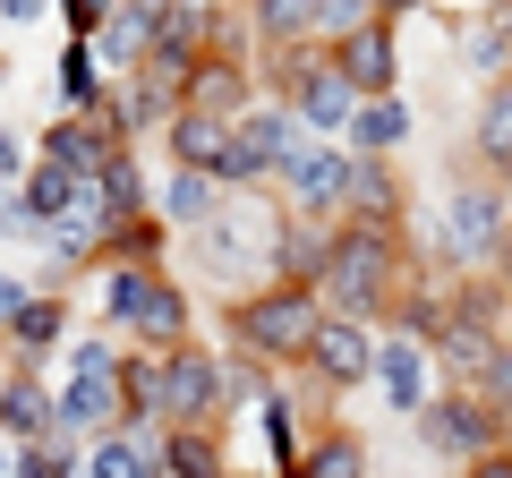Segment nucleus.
Listing matches in <instances>:
<instances>
[{"instance_id": "nucleus-1", "label": "nucleus", "mask_w": 512, "mask_h": 478, "mask_svg": "<svg viewBox=\"0 0 512 478\" xmlns=\"http://www.w3.org/2000/svg\"><path fill=\"white\" fill-rule=\"evenodd\" d=\"M316 325H325L316 282H274V291H256V299H231V333L256 359H308Z\"/></svg>"}, {"instance_id": "nucleus-2", "label": "nucleus", "mask_w": 512, "mask_h": 478, "mask_svg": "<svg viewBox=\"0 0 512 478\" xmlns=\"http://www.w3.org/2000/svg\"><path fill=\"white\" fill-rule=\"evenodd\" d=\"M197 248L205 265H256V274L291 282V214H274V205H222L197 231Z\"/></svg>"}, {"instance_id": "nucleus-3", "label": "nucleus", "mask_w": 512, "mask_h": 478, "mask_svg": "<svg viewBox=\"0 0 512 478\" xmlns=\"http://www.w3.org/2000/svg\"><path fill=\"white\" fill-rule=\"evenodd\" d=\"M384 291H393V257H384V231H376V222H359V231L333 239L325 274H316V299H325L333 316H350V325H359V316L376 308Z\"/></svg>"}, {"instance_id": "nucleus-4", "label": "nucleus", "mask_w": 512, "mask_h": 478, "mask_svg": "<svg viewBox=\"0 0 512 478\" xmlns=\"http://www.w3.org/2000/svg\"><path fill=\"white\" fill-rule=\"evenodd\" d=\"M419 436L436 444V453L487 461V453H504V410H495V402H470V393H444V402L419 410Z\"/></svg>"}, {"instance_id": "nucleus-5", "label": "nucleus", "mask_w": 512, "mask_h": 478, "mask_svg": "<svg viewBox=\"0 0 512 478\" xmlns=\"http://www.w3.org/2000/svg\"><path fill=\"white\" fill-rule=\"evenodd\" d=\"M231 393V376L205 359V350H163V419L171 427H205Z\"/></svg>"}, {"instance_id": "nucleus-6", "label": "nucleus", "mask_w": 512, "mask_h": 478, "mask_svg": "<svg viewBox=\"0 0 512 478\" xmlns=\"http://www.w3.org/2000/svg\"><path fill=\"white\" fill-rule=\"evenodd\" d=\"M333 69L350 77V94H376V103H393V35H384V18H359L342 43H333Z\"/></svg>"}, {"instance_id": "nucleus-7", "label": "nucleus", "mask_w": 512, "mask_h": 478, "mask_svg": "<svg viewBox=\"0 0 512 478\" xmlns=\"http://www.w3.org/2000/svg\"><path fill=\"white\" fill-rule=\"evenodd\" d=\"M256 26H265V43L299 52V43H308L316 26L350 35V26H359V9H350V0H256Z\"/></svg>"}, {"instance_id": "nucleus-8", "label": "nucleus", "mask_w": 512, "mask_h": 478, "mask_svg": "<svg viewBox=\"0 0 512 478\" xmlns=\"http://www.w3.org/2000/svg\"><path fill=\"white\" fill-rule=\"evenodd\" d=\"M120 154H128V146H120V129H103V120H94V129H86V120H60V129L43 137V163H60L69 180H103Z\"/></svg>"}, {"instance_id": "nucleus-9", "label": "nucleus", "mask_w": 512, "mask_h": 478, "mask_svg": "<svg viewBox=\"0 0 512 478\" xmlns=\"http://www.w3.org/2000/svg\"><path fill=\"white\" fill-rule=\"evenodd\" d=\"M308 368L325 376V385H367V376H376V350H367V333L350 325V316H325L316 342H308Z\"/></svg>"}, {"instance_id": "nucleus-10", "label": "nucleus", "mask_w": 512, "mask_h": 478, "mask_svg": "<svg viewBox=\"0 0 512 478\" xmlns=\"http://www.w3.org/2000/svg\"><path fill=\"white\" fill-rule=\"evenodd\" d=\"M291 111L308 120V129H333V120H350V77L325 69V60H291Z\"/></svg>"}, {"instance_id": "nucleus-11", "label": "nucleus", "mask_w": 512, "mask_h": 478, "mask_svg": "<svg viewBox=\"0 0 512 478\" xmlns=\"http://www.w3.org/2000/svg\"><path fill=\"white\" fill-rule=\"evenodd\" d=\"M239 146V120H214V111H180L171 120V154H180V171H222Z\"/></svg>"}, {"instance_id": "nucleus-12", "label": "nucleus", "mask_w": 512, "mask_h": 478, "mask_svg": "<svg viewBox=\"0 0 512 478\" xmlns=\"http://www.w3.org/2000/svg\"><path fill=\"white\" fill-rule=\"evenodd\" d=\"M444 248L453 257H478V248H504V197H453V222H444Z\"/></svg>"}, {"instance_id": "nucleus-13", "label": "nucleus", "mask_w": 512, "mask_h": 478, "mask_svg": "<svg viewBox=\"0 0 512 478\" xmlns=\"http://www.w3.org/2000/svg\"><path fill=\"white\" fill-rule=\"evenodd\" d=\"M77 188H86V180H69L60 163H35V171H26V197H18V214L35 222V231H52V222H69V214H77Z\"/></svg>"}, {"instance_id": "nucleus-14", "label": "nucleus", "mask_w": 512, "mask_h": 478, "mask_svg": "<svg viewBox=\"0 0 512 478\" xmlns=\"http://www.w3.org/2000/svg\"><path fill=\"white\" fill-rule=\"evenodd\" d=\"M0 427L26 436V444H43V436H60V402L43 385H0Z\"/></svg>"}, {"instance_id": "nucleus-15", "label": "nucleus", "mask_w": 512, "mask_h": 478, "mask_svg": "<svg viewBox=\"0 0 512 478\" xmlns=\"http://www.w3.org/2000/svg\"><path fill=\"white\" fill-rule=\"evenodd\" d=\"M282 180H291V188H299L308 205H333V197L350 188V163H333L325 146H291V163H282Z\"/></svg>"}, {"instance_id": "nucleus-16", "label": "nucleus", "mask_w": 512, "mask_h": 478, "mask_svg": "<svg viewBox=\"0 0 512 478\" xmlns=\"http://www.w3.org/2000/svg\"><path fill=\"white\" fill-rule=\"evenodd\" d=\"M163 478H231V470H222L214 427H171V444H163Z\"/></svg>"}, {"instance_id": "nucleus-17", "label": "nucleus", "mask_w": 512, "mask_h": 478, "mask_svg": "<svg viewBox=\"0 0 512 478\" xmlns=\"http://www.w3.org/2000/svg\"><path fill=\"white\" fill-rule=\"evenodd\" d=\"M308 478H367V444L350 436V427H325V436L308 444V461H299Z\"/></svg>"}, {"instance_id": "nucleus-18", "label": "nucleus", "mask_w": 512, "mask_h": 478, "mask_svg": "<svg viewBox=\"0 0 512 478\" xmlns=\"http://www.w3.org/2000/svg\"><path fill=\"white\" fill-rule=\"evenodd\" d=\"M128 325L146 333V342H171V350H180V325H188V299L171 291V282H146V299H137V316H128Z\"/></svg>"}, {"instance_id": "nucleus-19", "label": "nucleus", "mask_w": 512, "mask_h": 478, "mask_svg": "<svg viewBox=\"0 0 512 478\" xmlns=\"http://www.w3.org/2000/svg\"><path fill=\"white\" fill-rule=\"evenodd\" d=\"M231 103H248V77H239L231 60H197V86H188V111H214V120H231Z\"/></svg>"}, {"instance_id": "nucleus-20", "label": "nucleus", "mask_w": 512, "mask_h": 478, "mask_svg": "<svg viewBox=\"0 0 512 478\" xmlns=\"http://www.w3.org/2000/svg\"><path fill=\"white\" fill-rule=\"evenodd\" d=\"M94 478H163V453H146L137 436H103L94 444Z\"/></svg>"}, {"instance_id": "nucleus-21", "label": "nucleus", "mask_w": 512, "mask_h": 478, "mask_svg": "<svg viewBox=\"0 0 512 478\" xmlns=\"http://www.w3.org/2000/svg\"><path fill=\"white\" fill-rule=\"evenodd\" d=\"M163 214H171V222H188V231H205V222L222 214V205H214V188H205V171H180V180L163 188Z\"/></svg>"}, {"instance_id": "nucleus-22", "label": "nucleus", "mask_w": 512, "mask_h": 478, "mask_svg": "<svg viewBox=\"0 0 512 478\" xmlns=\"http://www.w3.org/2000/svg\"><path fill=\"white\" fill-rule=\"evenodd\" d=\"M478 154L512 171V86H495V94H487V111H478Z\"/></svg>"}, {"instance_id": "nucleus-23", "label": "nucleus", "mask_w": 512, "mask_h": 478, "mask_svg": "<svg viewBox=\"0 0 512 478\" xmlns=\"http://www.w3.org/2000/svg\"><path fill=\"white\" fill-rule=\"evenodd\" d=\"M402 129H410V111H402V103H367L359 120H350V146H359V154H384Z\"/></svg>"}, {"instance_id": "nucleus-24", "label": "nucleus", "mask_w": 512, "mask_h": 478, "mask_svg": "<svg viewBox=\"0 0 512 478\" xmlns=\"http://www.w3.org/2000/svg\"><path fill=\"white\" fill-rule=\"evenodd\" d=\"M214 35V18L205 9H188V0H163V52H188L197 60V43Z\"/></svg>"}, {"instance_id": "nucleus-25", "label": "nucleus", "mask_w": 512, "mask_h": 478, "mask_svg": "<svg viewBox=\"0 0 512 478\" xmlns=\"http://www.w3.org/2000/svg\"><path fill=\"white\" fill-rule=\"evenodd\" d=\"M376 359H384V385H393V402L419 410V342H393V350H376Z\"/></svg>"}, {"instance_id": "nucleus-26", "label": "nucleus", "mask_w": 512, "mask_h": 478, "mask_svg": "<svg viewBox=\"0 0 512 478\" xmlns=\"http://www.w3.org/2000/svg\"><path fill=\"white\" fill-rule=\"evenodd\" d=\"M350 205H359V214L384 231V214H393V188H384V171H367V163L350 171Z\"/></svg>"}, {"instance_id": "nucleus-27", "label": "nucleus", "mask_w": 512, "mask_h": 478, "mask_svg": "<svg viewBox=\"0 0 512 478\" xmlns=\"http://www.w3.org/2000/svg\"><path fill=\"white\" fill-rule=\"evenodd\" d=\"M18 478H69V427H60V436H43V444H26Z\"/></svg>"}, {"instance_id": "nucleus-28", "label": "nucleus", "mask_w": 512, "mask_h": 478, "mask_svg": "<svg viewBox=\"0 0 512 478\" xmlns=\"http://www.w3.org/2000/svg\"><path fill=\"white\" fill-rule=\"evenodd\" d=\"M9 325H18V342H26V350H43V342L60 333V299H26V308L9 316Z\"/></svg>"}, {"instance_id": "nucleus-29", "label": "nucleus", "mask_w": 512, "mask_h": 478, "mask_svg": "<svg viewBox=\"0 0 512 478\" xmlns=\"http://www.w3.org/2000/svg\"><path fill=\"white\" fill-rule=\"evenodd\" d=\"M60 77H69V103H94V94H103V77H94V52H86V43H69Z\"/></svg>"}, {"instance_id": "nucleus-30", "label": "nucleus", "mask_w": 512, "mask_h": 478, "mask_svg": "<svg viewBox=\"0 0 512 478\" xmlns=\"http://www.w3.org/2000/svg\"><path fill=\"white\" fill-rule=\"evenodd\" d=\"M478 385H487V402H495V410H504V419H512V350H495V359H487V376H478Z\"/></svg>"}, {"instance_id": "nucleus-31", "label": "nucleus", "mask_w": 512, "mask_h": 478, "mask_svg": "<svg viewBox=\"0 0 512 478\" xmlns=\"http://www.w3.org/2000/svg\"><path fill=\"white\" fill-rule=\"evenodd\" d=\"M111 9H120V0H69V26H77V43H86V35H103V26H111Z\"/></svg>"}, {"instance_id": "nucleus-32", "label": "nucleus", "mask_w": 512, "mask_h": 478, "mask_svg": "<svg viewBox=\"0 0 512 478\" xmlns=\"http://www.w3.org/2000/svg\"><path fill=\"white\" fill-rule=\"evenodd\" d=\"M461 478H512V453H487V461H470Z\"/></svg>"}, {"instance_id": "nucleus-33", "label": "nucleus", "mask_w": 512, "mask_h": 478, "mask_svg": "<svg viewBox=\"0 0 512 478\" xmlns=\"http://www.w3.org/2000/svg\"><path fill=\"white\" fill-rule=\"evenodd\" d=\"M18 308H26V299H18V282L0 274V316H18Z\"/></svg>"}, {"instance_id": "nucleus-34", "label": "nucleus", "mask_w": 512, "mask_h": 478, "mask_svg": "<svg viewBox=\"0 0 512 478\" xmlns=\"http://www.w3.org/2000/svg\"><path fill=\"white\" fill-rule=\"evenodd\" d=\"M0 171H18V137H0Z\"/></svg>"}, {"instance_id": "nucleus-35", "label": "nucleus", "mask_w": 512, "mask_h": 478, "mask_svg": "<svg viewBox=\"0 0 512 478\" xmlns=\"http://www.w3.org/2000/svg\"><path fill=\"white\" fill-rule=\"evenodd\" d=\"M0 9H9V18H35V0H0Z\"/></svg>"}, {"instance_id": "nucleus-36", "label": "nucleus", "mask_w": 512, "mask_h": 478, "mask_svg": "<svg viewBox=\"0 0 512 478\" xmlns=\"http://www.w3.org/2000/svg\"><path fill=\"white\" fill-rule=\"evenodd\" d=\"M495 26H504V35H512V0H504V9H495Z\"/></svg>"}, {"instance_id": "nucleus-37", "label": "nucleus", "mask_w": 512, "mask_h": 478, "mask_svg": "<svg viewBox=\"0 0 512 478\" xmlns=\"http://www.w3.org/2000/svg\"><path fill=\"white\" fill-rule=\"evenodd\" d=\"M384 9H427V0H384Z\"/></svg>"}, {"instance_id": "nucleus-38", "label": "nucleus", "mask_w": 512, "mask_h": 478, "mask_svg": "<svg viewBox=\"0 0 512 478\" xmlns=\"http://www.w3.org/2000/svg\"><path fill=\"white\" fill-rule=\"evenodd\" d=\"M350 9H384V0H350Z\"/></svg>"}, {"instance_id": "nucleus-39", "label": "nucleus", "mask_w": 512, "mask_h": 478, "mask_svg": "<svg viewBox=\"0 0 512 478\" xmlns=\"http://www.w3.org/2000/svg\"><path fill=\"white\" fill-rule=\"evenodd\" d=\"M231 478H239V470H231Z\"/></svg>"}]
</instances>
